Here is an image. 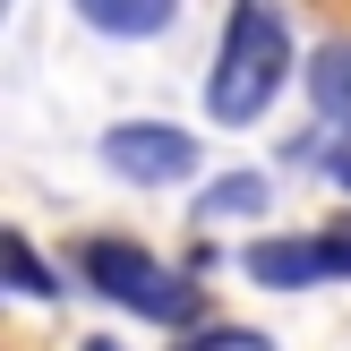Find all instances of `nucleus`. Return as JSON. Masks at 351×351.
I'll return each mask as SVG.
<instances>
[{
	"label": "nucleus",
	"mask_w": 351,
	"mask_h": 351,
	"mask_svg": "<svg viewBox=\"0 0 351 351\" xmlns=\"http://www.w3.org/2000/svg\"><path fill=\"white\" fill-rule=\"evenodd\" d=\"M77 266H86V283H95L103 300L137 308V317H154V326H180L189 308H197L189 274H180V266H163L154 249H137V240H86Z\"/></svg>",
	"instance_id": "f03ea898"
},
{
	"label": "nucleus",
	"mask_w": 351,
	"mask_h": 351,
	"mask_svg": "<svg viewBox=\"0 0 351 351\" xmlns=\"http://www.w3.org/2000/svg\"><path fill=\"white\" fill-rule=\"evenodd\" d=\"M308 95H317L326 120H343V129H351V43H326L317 60H308Z\"/></svg>",
	"instance_id": "423d86ee"
},
{
	"label": "nucleus",
	"mask_w": 351,
	"mask_h": 351,
	"mask_svg": "<svg viewBox=\"0 0 351 351\" xmlns=\"http://www.w3.org/2000/svg\"><path fill=\"white\" fill-rule=\"evenodd\" d=\"M0 257H9V291H26V300H51V291H60V274L34 257V240H26V232L0 240Z\"/></svg>",
	"instance_id": "6e6552de"
},
{
	"label": "nucleus",
	"mask_w": 351,
	"mask_h": 351,
	"mask_svg": "<svg viewBox=\"0 0 351 351\" xmlns=\"http://www.w3.org/2000/svg\"><path fill=\"white\" fill-rule=\"evenodd\" d=\"M326 249H335V274L351 283V223H326Z\"/></svg>",
	"instance_id": "9d476101"
},
{
	"label": "nucleus",
	"mask_w": 351,
	"mask_h": 351,
	"mask_svg": "<svg viewBox=\"0 0 351 351\" xmlns=\"http://www.w3.org/2000/svg\"><path fill=\"white\" fill-rule=\"evenodd\" d=\"M180 351H274L266 335H240V326H215V335H189Z\"/></svg>",
	"instance_id": "1a4fd4ad"
},
{
	"label": "nucleus",
	"mask_w": 351,
	"mask_h": 351,
	"mask_svg": "<svg viewBox=\"0 0 351 351\" xmlns=\"http://www.w3.org/2000/svg\"><path fill=\"white\" fill-rule=\"evenodd\" d=\"M257 206H266V171H223V180L197 197V215L223 223V215H257Z\"/></svg>",
	"instance_id": "0eeeda50"
},
{
	"label": "nucleus",
	"mask_w": 351,
	"mask_h": 351,
	"mask_svg": "<svg viewBox=\"0 0 351 351\" xmlns=\"http://www.w3.org/2000/svg\"><path fill=\"white\" fill-rule=\"evenodd\" d=\"M335 180H343V197H351V146H335Z\"/></svg>",
	"instance_id": "9b49d317"
},
{
	"label": "nucleus",
	"mask_w": 351,
	"mask_h": 351,
	"mask_svg": "<svg viewBox=\"0 0 351 351\" xmlns=\"http://www.w3.org/2000/svg\"><path fill=\"white\" fill-rule=\"evenodd\" d=\"M291 77V26L274 0H232L223 17V51L206 69V120L215 129H249Z\"/></svg>",
	"instance_id": "f257e3e1"
},
{
	"label": "nucleus",
	"mask_w": 351,
	"mask_h": 351,
	"mask_svg": "<svg viewBox=\"0 0 351 351\" xmlns=\"http://www.w3.org/2000/svg\"><path fill=\"white\" fill-rule=\"evenodd\" d=\"M103 163L120 180H189L197 171V137L171 129V120H120V129H103Z\"/></svg>",
	"instance_id": "7ed1b4c3"
},
{
	"label": "nucleus",
	"mask_w": 351,
	"mask_h": 351,
	"mask_svg": "<svg viewBox=\"0 0 351 351\" xmlns=\"http://www.w3.org/2000/svg\"><path fill=\"white\" fill-rule=\"evenodd\" d=\"M69 9H77L95 34H120V43H137V34H163L180 0H69Z\"/></svg>",
	"instance_id": "39448f33"
},
{
	"label": "nucleus",
	"mask_w": 351,
	"mask_h": 351,
	"mask_svg": "<svg viewBox=\"0 0 351 351\" xmlns=\"http://www.w3.org/2000/svg\"><path fill=\"white\" fill-rule=\"evenodd\" d=\"M249 283H266V291H308V283H343L335 274V249H326V232H300V240H257L249 257Z\"/></svg>",
	"instance_id": "20e7f679"
}]
</instances>
